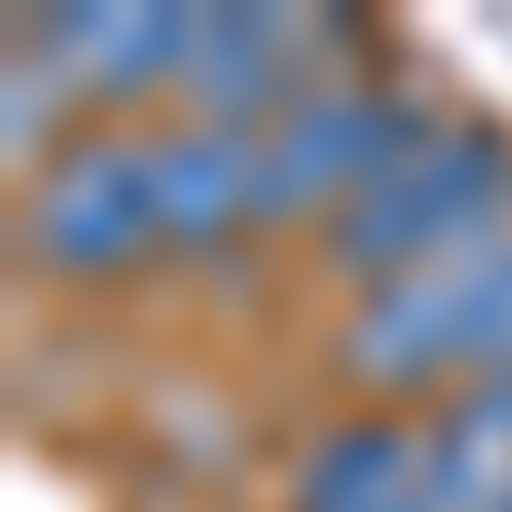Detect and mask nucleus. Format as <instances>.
<instances>
[{
  "mask_svg": "<svg viewBox=\"0 0 512 512\" xmlns=\"http://www.w3.org/2000/svg\"><path fill=\"white\" fill-rule=\"evenodd\" d=\"M154 205H164V236L175 246H205L236 216H256V134L195 123V134L154 144Z\"/></svg>",
  "mask_w": 512,
  "mask_h": 512,
  "instance_id": "423d86ee",
  "label": "nucleus"
},
{
  "mask_svg": "<svg viewBox=\"0 0 512 512\" xmlns=\"http://www.w3.org/2000/svg\"><path fill=\"white\" fill-rule=\"evenodd\" d=\"M144 236H164V205H154V144H82L62 154L31 195V246L52 256L62 277H103L123 267Z\"/></svg>",
  "mask_w": 512,
  "mask_h": 512,
  "instance_id": "39448f33",
  "label": "nucleus"
},
{
  "mask_svg": "<svg viewBox=\"0 0 512 512\" xmlns=\"http://www.w3.org/2000/svg\"><path fill=\"white\" fill-rule=\"evenodd\" d=\"M502 205H512V154L492 144V134H420L390 175H379L369 195H349L338 205V226H328V246H338V267L349 277H410V267H431V256H461V246H492L502 236Z\"/></svg>",
  "mask_w": 512,
  "mask_h": 512,
  "instance_id": "f257e3e1",
  "label": "nucleus"
},
{
  "mask_svg": "<svg viewBox=\"0 0 512 512\" xmlns=\"http://www.w3.org/2000/svg\"><path fill=\"white\" fill-rule=\"evenodd\" d=\"M502 359H512V236L390 277L349 328V369L369 390H431L451 369L492 379Z\"/></svg>",
  "mask_w": 512,
  "mask_h": 512,
  "instance_id": "f03ea898",
  "label": "nucleus"
},
{
  "mask_svg": "<svg viewBox=\"0 0 512 512\" xmlns=\"http://www.w3.org/2000/svg\"><path fill=\"white\" fill-rule=\"evenodd\" d=\"M328 21H297V11H185V82H195V103L226 123H287L297 103H318L338 93V82L318 72L328 62Z\"/></svg>",
  "mask_w": 512,
  "mask_h": 512,
  "instance_id": "20e7f679",
  "label": "nucleus"
},
{
  "mask_svg": "<svg viewBox=\"0 0 512 512\" xmlns=\"http://www.w3.org/2000/svg\"><path fill=\"white\" fill-rule=\"evenodd\" d=\"M431 134L410 103L390 93H359V82H338V93L297 103L287 123L256 134V216H318V205H349L369 195L390 164Z\"/></svg>",
  "mask_w": 512,
  "mask_h": 512,
  "instance_id": "7ed1b4c3",
  "label": "nucleus"
},
{
  "mask_svg": "<svg viewBox=\"0 0 512 512\" xmlns=\"http://www.w3.org/2000/svg\"><path fill=\"white\" fill-rule=\"evenodd\" d=\"M420 482H431V431L359 420V431H338V441L308 461L297 512H420Z\"/></svg>",
  "mask_w": 512,
  "mask_h": 512,
  "instance_id": "0eeeda50",
  "label": "nucleus"
},
{
  "mask_svg": "<svg viewBox=\"0 0 512 512\" xmlns=\"http://www.w3.org/2000/svg\"><path fill=\"white\" fill-rule=\"evenodd\" d=\"M420 512H512V431L461 400L431 431V482H420Z\"/></svg>",
  "mask_w": 512,
  "mask_h": 512,
  "instance_id": "1a4fd4ad",
  "label": "nucleus"
},
{
  "mask_svg": "<svg viewBox=\"0 0 512 512\" xmlns=\"http://www.w3.org/2000/svg\"><path fill=\"white\" fill-rule=\"evenodd\" d=\"M52 62L82 72L93 93H134L154 72H185V11H62Z\"/></svg>",
  "mask_w": 512,
  "mask_h": 512,
  "instance_id": "6e6552de",
  "label": "nucleus"
}]
</instances>
